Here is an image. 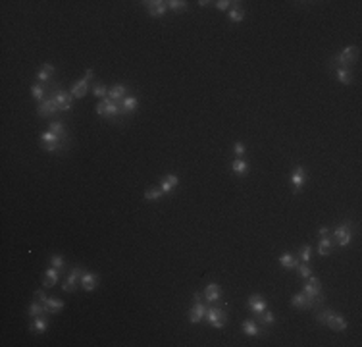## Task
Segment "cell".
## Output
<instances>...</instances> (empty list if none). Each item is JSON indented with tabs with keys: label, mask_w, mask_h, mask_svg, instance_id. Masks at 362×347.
<instances>
[{
	"label": "cell",
	"mask_w": 362,
	"mask_h": 347,
	"mask_svg": "<svg viewBox=\"0 0 362 347\" xmlns=\"http://www.w3.org/2000/svg\"><path fill=\"white\" fill-rule=\"evenodd\" d=\"M299 257H295V255H291V253H283L282 257H280V264H282V268L283 270H295L297 266H299Z\"/></svg>",
	"instance_id": "obj_29"
},
{
	"label": "cell",
	"mask_w": 362,
	"mask_h": 347,
	"mask_svg": "<svg viewBox=\"0 0 362 347\" xmlns=\"http://www.w3.org/2000/svg\"><path fill=\"white\" fill-rule=\"evenodd\" d=\"M162 189L160 187H156V185H150V187H146L145 189V199L146 201H160L162 199Z\"/></svg>",
	"instance_id": "obj_36"
},
{
	"label": "cell",
	"mask_w": 362,
	"mask_h": 347,
	"mask_svg": "<svg viewBox=\"0 0 362 347\" xmlns=\"http://www.w3.org/2000/svg\"><path fill=\"white\" fill-rule=\"evenodd\" d=\"M331 237L337 241V245L339 247H347L351 241H353V230H351V226H349V222H343V224H339L335 230H333V234H331Z\"/></svg>",
	"instance_id": "obj_7"
},
{
	"label": "cell",
	"mask_w": 362,
	"mask_h": 347,
	"mask_svg": "<svg viewBox=\"0 0 362 347\" xmlns=\"http://www.w3.org/2000/svg\"><path fill=\"white\" fill-rule=\"evenodd\" d=\"M189 8V4L185 2V0H168V10H172V12H185Z\"/></svg>",
	"instance_id": "obj_37"
},
{
	"label": "cell",
	"mask_w": 362,
	"mask_h": 347,
	"mask_svg": "<svg viewBox=\"0 0 362 347\" xmlns=\"http://www.w3.org/2000/svg\"><path fill=\"white\" fill-rule=\"evenodd\" d=\"M206 311H208V307H206L203 301H193V307L189 309V322H191V324L203 322L205 316H206Z\"/></svg>",
	"instance_id": "obj_12"
},
{
	"label": "cell",
	"mask_w": 362,
	"mask_h": 347,
	"mask_svg": "<svg viewBox=\"0 0 362 347\" xmlns=\"http://www.w3.org/2000/svg\"><path fill=\"white\" fill-rule=\"evenodd\" d=\"M29 328H31L33 334H45V332L48 330V320L43 318V315H41V316H37V318L29 324Z\"/></svg>",
	"instance_id": "obj_30"
},
{
	"label": "cell",
	"mask_w": 362,
	"mask_h": 347,
	"mask_svg": "<svg viewBox=\"0 0 362 347\" xmlns=\"http://www.w3.org/2000/svg\"><path fill=\"white\" fill-rule=\"evenodd\" d=\"M247 307H249V311H251L254 316L268 309V305H266V301H264V297H262L260 293H252V295H249V299H247Z\"/></svg>",
	"instance_id": "obj_14"
},
{
	"label": "cell",
	"mask_w": 362,
	"mask_h": 347,
	"mask_svg": "<svg viewBox=\"0 0 362 347\" xmlns=\"http://www.w3.org/2000/svg\"><path fill=\"white\" fill-rule=\"evenodd\" d=\"M177 183H179V177L175 174H166V177L162 179V183L158 187L162 189L164 195H170V193H173V189L177 187Z\"/></svg>",
	"instance_id": "obj_23"
},
{
	"label": "cell",
	"mask_w": 362,
	"mask_h": 347,
	"mask_svg": "<svg viewBox=\"0 0 362 347\" xmlns=\"http://www.w3.org/2000/svg\"><path fill=\"white\" fill-rule=\"evenodd\" d=\"M235 4H239V2H233V0H218V2H214V6H216L220 12H227V10H231Z\"/></svg>",
	"instance_id": "obj_42"
},
{
	"label": "cell",
	"mask_w": 362,
	"mask_h": 347,
	"mask_svg": "<svg viewBox=\"0 0 362 347\" xmlns=\"http://www.w3.org/2000/svg\"><path fill=\"white\" fill-rule=\"evenodd\" d=\"M150 17H162L168 12V2L166 0H145L143 2Z\"/></svg>",
	"instance_id": "obj_11"
},
{
	"label": "cell",
	"mask_w": 362,
	"mask_h": 347,
	"mask_svg": "<svg viewBox=\"0 0 362 347\" xmlns=\"http://www.w3.org/2000/svg\"><path fill=\"white\" fill-rule=\"evenodd\" d=\"M331 313H333L331 309H320V311H318V315H316V320H318L320 324H324V326H326V322H328V318L331 316Z\"/></svg>",
	"instance_id": "obj_43"
},
{
	"label": "cell",
	"mask_w": 362,
	"mask_h": 347,
	"mask_svg": "<svg viewBox=\"0 0 362 347\" xmlns=\"http://www.w3.org/2000/svg\"><path fill=\"white\" fill-rule=\"evenodd\" d=\"M291 305H293L295 309H299V311H310V309L316 307V303H314L312 299H308L302 291H299V293H295V295L291 297Z\"/></svg>",
	"instance_id": "obj_15"
},
{
	"label": "cell",
	"mask_w": 362,
	"mask_h": 347,
	"mask_svg": "<svg viewBox=\"0 0 362 347\" xmlns=\"http://www.w3.org/2000/svg\"><path fill=\"white\" fill-rule=\"evenodd\" d=\"M197 4H199V6H203V8H205V6H208V4H210V2H206V0H199V2H197Z\"/></svg>",
	"instance_id": "obj_48"
},
{
	"label": "cell",
	"mask_w": 362,
	"mask_h": 347,
	"mask_svg": "<svg viewBox=\"0 0 362 347\" xmlns=\"http://www.w3.org/2000/svg\"><path fill=\"white\" fill-rule=\"evenodd\" d=\"M233 153H235V157L243 158L245 153H247V145H245L243 141H235V143H233Z\"/></svg>",
	"instance_id": "obj_44"
},
{
	"label": "cell",
	"mask_w": 362,
	"mask_h": 347,
	"mask_svg": "<svg viewBox=\"0 0 362 347\" xmlns=\"http://www.w3.org/2000/svg\"><path fill=\"white\" fill-rule=\"evenodd\" d=\"M328 234H330V230H328L326 226H322V228L318 230V236H320V237H322V236H328Z\"/></svg>",
	"instance_id": "obj_47"
},
{
	"label": "cell",
	"mask_w": 362,
	"mask_h": 347,
	"mask_svg": "<svg viewBox=\"0 0 362 347\" xmlns=\"http://www.w3.org/2000/svg\"><path fill=\"white\" fill-rule=\"evenodd\" d=\"M304 282H306V284L302 285V293H304L308 299H312V301L316 303V307L324 305V295H322V282H320V278H316V276L312 274V276L306 278Z\"/></svg>",
	"instance_id": "obj_3"
},
{
	"label": "cell",
	"mask_w": 362,
	"mask_h": 347,
	"mask_svg": "<svg viewBox=\"0 0 362 347\" xmlns=\"http://www.w3.org/2000/svg\"><path fill=\"white\" fill-rule=\"evenodd\" d=\"M35 299H37V301H41V303H45V301L48 299V295H47L43 289H37V291H35Z\"/></svg>",
	"instance_id": "obj_45"
},
{
	"label": "cell",
	"mask_w": 362,
	"mask_h": 347,
	"mask_svg": "<svg viewBox=\"0 0 362 347\" xmlns=\"http://www.w3.org/2000/svg\"><path fill=\"white\" fill-rule=\"evenodd\" d=\"M96 114H98L100 118H104V120L118 122L120 116H122V106H120L118 100H112L110 96H106V98L98 100V104H96Z\"/></svg>",
	"instance_id": "obj_1"
},
{
	"label": "cell",
	"mask_w": 362,
	"mask_h": 347,
	"mask_svg": "<svg viewBox=\"0 0 362 347\" xmlns=\"http://www.w3.org/2000/svg\"><path fill=\"white\" fill-rule=\"evenodd\" d=\"M83 268L81 266H75L72 272L68 274V278H66V282L62 284V289L66 291V293H72V291H75L77 289V285H81V276H83Z\"/></svg>",
	"instance_id": "obj_9"
},
{
	"label": "cell",
	"mask_w": 362,
	"mask_h": 347,
	"mask_svg": "<svg viewBox=\"0 0 362 347\" xmlns=\"http://www.w3.org/2000/svg\"><path fill=\"white\" fill-rule=\"evenodd\" d=\"M335 76H337V81L343 83V85H351L353 83V72H351V68H335Z\"/></svg>",
	"instance_id": "obj_31"
},
{
	"label": "cell",
	"mask_w": 362,
	"mask_h": 347,
	"mask_svg": "<svg viewBox=\"0 0 362 347\" xmlns=\"http://www.w3.org/2000/svg\"><path fill=\"white\" fill-rule=\"evenodd\" d=\"M258 316V324L260 326H272V324H276V315L272 313V311H262L260 315H256Z\"/></svg>",
	"instance_id": "obj_34"
},
{
	"label": "cell",
	"mask_w": 362,
	"mask_h": 347,
	"mask_svg": "<svg viewBox=\"0 0 362 347\" xmlns=\"http://www.w3.org/2000/svg\"><path fill=\"white\" fill-rule=\"evenodd\" d=\"M41 315H45V307H43V303H41V301H33V303L29 305V309H27V316L37 318V316H41Z\"/></svg>",
	"instance_id": "obj_35"
},
{
	"label": "cell",
	"mask_w": 362,
	"mask_h": 347,
	"mask_svg": "<svg viewBox=\"0 0 362 347\" xmlns=\"http://www.w3.org/2000/svg\"><path fill=\"white\" fill-rule=\"evenodd\" d=\"M54 74H56V68H54L50 62H45V64L41 66L39 74H37V81H39L41 85H45V83H48V81L54 78Z\"/></svg>",
	"instance_id": "obj_19"
},
{
	"label": "cell",
	"mask_w": 362,
	"mask_h": 347,
	"mask_svg": "<svg viewBox=\"0 0 362 347\" xmlns=\"http://www.w3.org/2000/svg\"><path fill=\"white\" fill-rule=\"evenodd\" d=\"M326 326L330 328V330H333V332H345L347 330V320L339 315V313H331V316L328 318V322H326Z\"/></svg>",
	"instance_id": "obj_18"
},
{
	"label": "cell",
	"mask_w": 362,
	"mask_h": 347,
	"mask_svg": "<svg viewBox=\"0 0 362 347\" xmlns=\"http://www.w3.org/2000/svg\"><path fill=\"white\" fill-rule=\"evenodd\" d=\"M127 95H129V89H127V85H124V83H116V85H112L108 89V96L112 100H118V102H122Z\"/></svg>",
	"instance_id": "obj_26"
},
{
	"label": "cell",
	"mask_w": 362,
	"mask_h": 347,
	"mask_svg": "<svg viewBox=\"0 0 362 347\" xmlns=\"http://www.w3.org/2000/svg\"><path fill=\"white\" fill-rule=\"evenodd\" d=\"M60 282V270H56L54 266L47 268L43 274V287H54Z\"/></svg>",
	"instance_id": "obj_21"
},
{
	"label": "cell",
	"mask_w": 362,
	"mask_h": 347,
	"mask_svg": "<svg viewBox=\"0 0 362 347\" xmlns=\"http://www.w3.org/2000/svg\"><path fill=\"white\" fill-rule=\"evenodd\" d=\"M48 129H50L56 137H60V141H62L66 147H70V135H68V129H66L64 122H60V120H52L50 126H48Z\"/></svg>",
	"instance_id": "obj_17"
},
{
	"label": "cell",
	"mask_w": 362,
	"mask_h": 347,
	"mask_svg": "<svg viewBox=\"0 0 362 347\" xmlns=\"http://www.w3.org/2000/svg\"><path fill=\"white\" fill-rule=\"evenodd\" d=\"M43 307H45V313H47V315H58V313L64 309V301L58 299V297H48V299L43 303Z\"/></svg>",
	"instance_id": "obj_25"
},
{
	"label": "cell",
	"mask_w": 362,
	"mask_h": 347,
	"mask_svg": "<svg viewBox=\"0 0 362 347\" xmlns=\"http://www.w3.org/2000/svg\"><path fill=\"white\" fill-rule=\"evenodd\" d=\"M205 318H206V322H208L212 328L221 330V328L225 326V322L229 320V318H227V309H225V305H223V303H216V305L208 307Z\"/></svg>",
	"instance_id": "obj_2"
},
{
	"label": "cell",
	"mask_w": 362,
	"mask_h": 347,
	"mask_svg": "<svg viewBox=\"0 0 362 347\" xmlns=\"http://www.w3.org/2000/svg\"><path fill=\"white\" fill-rule=\"evenodd\" d=\"M48 95L54 98V102H56V106H58L60 112H68V110L72 108L73 96L68 93V91H64V89L58 85L56 81H52V85H50V89H48Z\"/></svg>",
	"instance_id": "obj_4"
},
{
	"label": "cell",
	"mask_w": 362,
	"mask_h": 347,
	"mask_svg": "<svg viewBox=\"0 0 362 347\" xmlns=\"http://www.w3.org/2000/svg\"><path fill=\"white\" fill-rule=\"evenodd\" d=\"M50 266H54L56 270L64 272V268H66V260H64L62 255H52V257H50Z\"/></svg>",
	"instance_id": "obj_40"
},
{
	"label": "cell",
	"mask_w": 362,
	"mask_h": 347,
	"mask_svg": "<svg viewBox=\"0 0 362 347\" xmlns=\"http://www.w3.org/2000/svg\"><path fill=\"white\" fill-rule=\"evenodd\" d=\"M289 179H291V185H293V193L299 195V193L302 191L306 179H308V172H306V168H304V166H295L293 172H291Z\"/></svg>",
	"instance_id": "obj_8"
},
{
	"label": "cell",
	"mask_w": 362,
	"mask_h": 347,
	"mask_svg": "<svg viewBox=\"0 0 362 347\" xmlns=\"http://www.w3.org/2000/svg\"><path fill=\"white\" fill-rule=\"evenodd\" d=\"M120 106H122V114L129 116V114L137 112V108H139V96H135V95H127V96L120 102Z\"/></svg>",
	"instance_id": "obj_20"
},
{
	"label": "cell",
	"mask_w": 362,
	"mask_h": 347,
	"mask_svg": "<svg viewBox=\"0 0 362 347\" xmlns=\"http://www.w3.org/2000/svg\"><path fill=\"white\" fill-rule=\"evenodd\" d=\"M93 78H94V72H93V70H91V68H89V70H87V72H85V79H87V81H91V79H93Z\"/></svg>",
	"instance_id": "obj_46"
},
{
	"label": "cell",
	"mask_w": 362,
	"mask_h": 347,
	"mask_svg": "<svg viewBox=\"0 0 362 347\" xmlns=\"http://www.w3.org/2000/svg\"><path fill=\"white\" fill-rule=\"evenodd\" d=\"M249 170H251V166H249V162L245 160V158H233V162H231V172L235 174L237 177H247L249 175Z\"/></svg>",
	"instance_id": "obj_24"
},
{
	"label": "cell",
	"mask_w": 362,
	"mask_h": 347,
	"mask_svg": "<svg viewBox=\"0 0 362 347\" xmlns=\"http://www.w3.org/2000/svg\"><path fill=\"white\" fill-rule=\"evenodd\" d=\"M39 141H41V147H43L47 153H62V151L68 149V147L60 141V137H56L50 129L43 131V133L39 135Z\"/></svg>",
	"instance_id": "obj_6"
},
{
	"label": "cell",
	"mask_w": 362,
	"mask_h": 347,
	"mask_svg": "<svg viewBox=\"0 0 362 347\" xmlns=\"http://www.w3.org/2000/svg\"><path fill=\"white\" fill-rule=\"evenodd\" d=\"M241 330H243L245 336H251V338H262V336H266V332L262 330V326H260L256 320H252V318L243 320Z\"/></svg>",
	"instance_id": "obj_13"
},
{
	"label": "cell",
	"mask_w": 362,
	"mask_h": 347,
	"mask_svg": "<svg viewBox=\"0 0 362 347\" xmlns=\"http://www.w3.org/2000/svg\"><path fill=\"white\" fill-rule=\"evenodd\" d=\"M60 110H58V106H56V102H54V98L48 95L39 106H37V114H39V118H54L56 114H58Z\"/></svg>",
	"instance_id": "obj_10"
},
{
	"label": "cell",
	"mask_w": 362,
	"mask_h": 347,
	"mask_svg": "<svg viewBox=\"0 0 362 347\" xmlns=\"http://www.w3.org/2000/svg\"><path fill=\"white\" fill-rule=\"evenodd\" d=\"M31 95H33V98H35V102L37 104H41L47 96H48V91H47V87L41 85V83H35V85H31Z\"/></svg>",
	"instance_id": "obj_32"
},
{
	"label": "cell",
	"mask_w": 362,
	"mask_h": 347,
	"mask_svg": "<svg viewBox=\"0 0 362 347\" xmlns=\"http://www.w3.org/2000/svg\"><path fill=\"white\" fill-rule=\"evenodd\" d=\"M310 255H312V247L310 245H302L299 251V260L300 262H310Z\"/></svg>",
	"instance_id": "obj_41"
},
{
	"label": "cell",
	"mask_w": 362,
	"mask_h": 347,
	"mask_svg": "<svg viewBox=\"0 0 362 347\" xmlns=\"http://www.w3.org/2000/svg\"><path fill=\"white\" fill-rule=\"evenodd\" d=\"M87 91H89V81H87L85 78H81V79H77L72 85L70 95H72L73 98H83V96L87 95Z\"/></svg>",
	"instance_id": "obj_28"
},
{
	"label": "cell",
	"mask_w": 362,
	"mask_h": 347,
	"mask_svg": "<svg viewBox=\"0 0 362 347\" xmlns=\"http://www.w3.org/2000/svg\"><path fill=\"white\" fill-rule=\"evenodd\" d=\"M295 270L299 272V276H300L302 280H306V278H310V276H312V268L308 266V262H299V266H297Z\"/></svg>",
	"instance_id": "obj_39"
},
{
	"label": "cell",
	"mask_w": 362,
	"mask_h": 347,
	"mask_svg": "<svg viewBox=\"0 0 362 347\" xmlns=\"http://www.w3.org/2000/svg\"><path fill=\"white\" fill-rule=\"evenodd\" d=\"M203 295H205V299L210 303V305H216V303H221V287L218 285L216 282H210L206 287H205V291H203Z\"/></svg>",
	"instance_id": "obj_16"
},
{
	"label": "cell",
	"mask_w": 362,
	"mask_h": 347,
	"mask_svg": "<svg viewBox=\"0 0 362 347\" xmlns=\"http://www.w3.org/2000/svg\"><path fill=\"white\" fill-rule=\"evenodd\" d=\"M331 247H333V237H331L330 234H328V236H322L320 241H318V255H320V257H330Z\"/></svg>",
	"instance_id": "obj_27"
},
{
	"label": "cell",
	"mask_w": 362,
	"mask_h": 347,
	"mask_svg": "<svg viewBox=\"0 0 362 347\" xmlns=\"http://www.w3.org/2000/svg\"><path fill=\"white\" fill-rule=\"evenodd\" d=\"M227 19L231 21V23H241L243 19H245V10L243 8H239L237 4L229 10V14H227Z\"/></svg>",
	"instance_id": "obj_33"
},
{
	"label": "cell",
	"mask_w": 362,
	"mask_h": 347,
	"mask_svg": "<svg viewBox=\"0 0 362 347\" xmlns=\"http://www.w3.org/2000/svg\"><path fill=\"white\" fill-rule=\"evenodd\" d=\"M81 287L85 291H94L98 287V274H94V272H83V276H81Z\"/></svg>",
	"instance_id": "obj_22"
},
{
	"label": "cell",
	"mask_w": 362,
	"mask_h": 347,
	"mask_svg": "<svg viewBox=\"0 0 362 347\" xmlns=\"http://www.w3.org/2000/svg\"><path fill=\"white\" fill-rule=\"evenodd\" d=\"M357 58H359V47L353 45V47H345V48H343L339 54H335L330 62H331L335 68H349Z\"/></svg>",
	"instance_id": "obj_5"
},
{
	"label": "cell",
	"mask_w": 362,
	"mask_h": 347,
	"mask_svg": "<svg viewBox=\"0 0 362 347\" xmlns=\"http://www.w3.org/2000/svg\"><path fill=\"white\" fill-rule=\"evenodd\" d=\"M93 95H94L98 100H102V98L108 96V87L102 85V83H94V85H93Z\"/></svg>",
	"instance_id": "obj_38"
}]
</instances>
